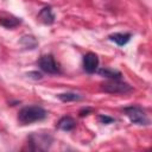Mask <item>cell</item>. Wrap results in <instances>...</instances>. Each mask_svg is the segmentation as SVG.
<instances>
[{
  "label": "cell",
  "mask_w": 152,
  "mask_h": 152,
  "mask_svg": "<svg viewBox=\"0 0 152 152\" xmlns=\"http://www.w3.org/2000/svg\"><path fill=\"white\" fill-rule=\"evenodd\" d=\"M46 116L44 108L39 106H27L20 109L18 114V120L21 125H28L36 121H40Z\"/></svg>",
  "instance_id": "1"
},
{
  "label": "cell",
  "mask_w": 152,
  "mask_h": 152,
  "mask_svg": "<svg viewBox=\"0 0 152 152\" xmlns=\"http://www.w3.org/2000/svg\"><path fill=\"white\" fill-rule=\"evenodd\" d=\"M101 89L109 94H126L133 88L128 83L122 82L120 80H109L101 84Z\"/></svg>",
  "instance_id": "2"
},
{
  "label": "cell",
  "mask_w": 152,
  "mask_h": 152,
  "mask_svg": "<svg viewBox=\"0 0 152 152\" xmlns=\"http://www.w3.org/2000/svg\"><path fill=\"white\" fill-rule=\"evenodd\" d=\"M124 112L127 115V118L131 120V122H133L135 125H148V122H150L146 113L139 106L125 107Z\"/></svg>",
  "instance_id": "3"
},
{
  "label": "cell",
  "mask_w": 152,
  "mask_h": 152,
  "mask_svg": "<svg viewBox=\"0 0 152 152\" xmlns=\"http://www.w3.org/2000/svg\"><path fill=\"white\" fill-rule=\"evenodd\" d=\"M38 65L46 74H61L59 65L56 63L55 58L51 55H44V56H42L39 58V61H38Z\"/></svg>",
  "instance_id": "4"
},
{
  "label": "cell",
  "mask_w": 152,
  "mask_h": 152,
  "mask_svg": "<svg viewBox=\"0 0 152 152\" xmlns=\"http://www.w3.org/2000/svg\"><path fill=\"white\" fill-rule=\"evenodd\" d=\"M99 66V57L93 53V52H88L83 56V69L84 71H87L88 74H94L97 70Z\"/></svg>",
  "instance_id": "5"
},
{
  "label": "cell",
  "mask_w": 152,
  "mask_h": 152,
  "mask_svg": "<svg viewBox=\"0 0 152 152\" xmlns=\"http://www.w3.org/2000/svg\"><path fill=\"white\" fill-rule=\"evenodd\" d=\"M38 19L45 25H51L55 21V15L51 7H44L43 10H40V12L38 13Z\"/></svg>",
  "instance_id": "6"
},
{
  "label": "cell",
  "mask_w": 152,
  "mask_h": 152,
  "mask_svg": "<svg viewBox=\"0 0 152 152\" xmlns=\"http://www.w3.org/2000/svg\"><path fill=\"white\" fill-rule=\"evenodd\" d=\"M76 126V121L71 118V116H63L58 120L57 122V127L62 131H71L74 127Z\"/></svg>",
  "instance_id": "7"
},
{
  "label": "cell",
  "mask_w": 152,
  "mask_h": 152,
  "mask_svg": "<svg viewBox=\"0 0 152 152\" xmlns=\"http://www.w3.org/2000/svg\"><path fill=\"white\" fill-rule=\"evenodd\" d=\"M109 39L114 43H116L119 46H124L127 44L131 39V33H114L109 36Z\"/></svg>",
  "instance_id": "8"
},
{
  "label": "cell",
  "mask_w": 152,
  "mask_h": 152,
  "mask_svg": "<svg viewBox=\"0 0 152 152\" xmlns=\"http://www.w3.org/2000/svg\"><path fill=\"white\" fill-rule=\"evenodd\" d=\"M97 72H99L101 76L107 77V78H109V80H120V78H121V72L118 71V70H113V69L102 68V69H99Z\"/></svg>",
  "instance_id": "9"
},
{
  "label": "cell",
  "mask_w": 152,
  "mask_h": 152,
  "mask_svg": "<svg viewBox=\"0 0 152 152\" xmlns=\"http://www.w3.org/2000/svg\"><path fill=\"white\" fill-rule=\"evenodd\" d=\"M20 24V19L14 18V17H5V18H0V25L5 26L6 28H12L15 27Z\"/></svg>",
  "instance_id": "10"
},
{
  "label": "cell",
  "mask_w": 152,
  "mask_h": 152,
  "mask_svg": "<svg viewBox=\"0 0 152 152\" xmlns=\"http://www.w3.org/2000/svg\"><path fill=\"white\" fill-rule=\"evenodd\" d=\"M58 99L63 102H70V101H78L82 99L81 95L76 94V93H62V94H58L57 95Z\"/></svg>",
  "instance_id": "11"
},
{
  "label": "cell",
  "mask_w": 152,
  "mask_h": 152,
  "mask_svg": "<svg viewBox=\"0 0 152 152\" xmlns=\"http://www.w3.org/2000/svg\"><path fill=\"white\" fill-rule=\"evenodd\" d=\"M20 42H26V44H23L25 48H27V49H33L34 46H36V44H31V42H36V39L33 38V37H31V36H25V37H23V39L20 40Z\"/></svg>",
  "instance_id": "12"
},
{
  "label": "cell",
  "mask_w": 152,
  "mask_h": 152,
  "mask_svg": "<svg viewBox=\"0 0 152 152\" xmlns=\"http://www.w3.org/2000/svg\"><path fill=\"white\" fill-rule=\"evenodd\" d=\"M99 120H100L102 124H104V125L110 124V122H113V121H114V119H113V118H109V116H107V115H99Z\"/></svg>",
  "instance_id": "13"
},
{
  "label": "cell",
  "mask_w": 152,
  "mask_h": 152,
  "mask_svg": "<svg viewBox=\"0 0 152 152\" xmlns=\"http://www.w3.org/2000/svg\"><path fill=\"white\" fill-rule=\"evenodd\" d=\"M90 110H91L90 108H87V109H82V110L80 112V115H81V116H84V115H88V113H89Z\"/></svg>",
  "instance_id": "14"
}]
</instances>
